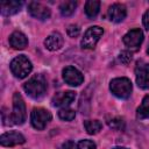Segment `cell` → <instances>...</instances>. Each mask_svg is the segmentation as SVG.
Segmentation results:
<instances>
[{
    "instance_id": "obj_23",
    "label": "cell",
    "mask_w": 149,
    "mask_h": 149,
    "mask_svg": "<svg viewBox=\"0 0 149 149\" xmlns=\"http://www.w3.org/2000/svg\"><path fill=\"white\" fill-rule=\"evenodd\" d=\"M76 149H97V146L91 140H81L77 143Z\"/></svg>"
},
{
    "instance_id": "obj_14",
    "label": "cell",
    "mask_w": 149,
    "mask_h": 149,
    "mask_svg": "<svg viewBox=\"0 0 149 149\" xmlns=\"http://www.w3.org/2000/svg\"><path fill=\"white\" fill-rule=\"evenodd\" d=\"M63 43H64V38H63L62 34L58 33V31L51 33V34L44 40V47H45L48 50H50V51L59 50V49L63 47Z\"/></svg>"
},
{
    "instance_id": "obj_25",
    "label": "cell",
    "mask_w": 149,
    "mask_h": 149,
    "mask_svg": "<svg viewBox=\"0 0 149 149\" xmlns=\"http://www.w3.org/2000/svg\"><path fill=\"white\" fill-rule=\"evenodd\" d=\"M66 33L70 37H77L80 33V28L77 26V24H70L66 29Z\"/></svg>"
},
{
    "instance_id": "obj_24",
    "label": "cell",
    "mask_w": 149,
    "mask_h": 149,
    "mask_svg": "<svg viewBox=\"0 0 149 149\" xmlns=\"http://www.w3.org/2000/svg\"><path fill=\"white\" fill-rule=\"evenodd\" d=\"M119 61H120L122 64H125V65L129 64V62L132 61V52H129V51H127V50L121 51V52L119 54Z\"/></svg>"
},
{
    "instance_id": "obj_21",
    "label": "cell",
    "mask_w": 149,
    "mask_h": 149,
    "mask_svg": "<svg viewBox=\"0 0 149 149\" xmlns=\"http://www.w3.org/2000/svg\"><path fill=\"white\" fill-rule=\"evenodd\" d=\"M107 125L114 130H123L126 126L125 120L120 116H112L111 119H107Z\"/></svg>"
},
{
    "instance_id": "obj_5",
    "label": "cell",
    "mask_w": 149,
    "mask_h": 149,
    "mask_svg": "<svg viewBox=\"0 0 149 149\" xmlns=\"http://www.w3.org/2000/svg\"><path fill=\"white\" fill-rule=\"evenodd\" d=\"M51 113L45 108H34L30 114V123L37 130H43L47 125L51 121Z\"/></svg>"
},
{
    "instance_id": "obj_7",
    "label": "cell",
    "mask_w": 149,
    "mask_h": 149,
    "mask_svg": "<svg viewBox=\"0 0 149 149\" xmlns=\"http://www.w3.org/2000/svg\"><path fill=\"white\" fill-rule=\"evenodd\" d=\"M135 78L136 84L140 88H149V63L144 61H139L135 66Z\"/></svg>"
},
{
    "instance_id": "obj_6",
    "label": "cell",
    "mask_w": 149,
    "mask_h": 149,
    "mask_svg": "<svg viewBox=\"0 0 149 149\" xmlns=\"http://www.w3.org/2000/svg\"><path fill=\"white\" fill-rule=\"evenodd\" d=\"M104 34V29L99 26H93V27H90L83 38H81V42H80V45L83 49H93L97 44V42L99 41V38L102 36Z\"/></svg>"
},
{
    "instance_id": "obj_10",
    "label": "cell",
    "mask_w": 149,
    "mask_h": 149,
    "mask_svg": "<svg viewBox=\"0 0 149 149\" xmlns=\"http://www.w3.org/2000/svg\"><path fill=\"white\" fill-rule=\"evenodd\" d=\"M28 13L30 14V16L44 21L48 20L51 15V10L49 7L44 6L41 2H36V1H31L28 3Z\"/></svg>"
},
{
    "instance_id": "obj_16",
    "label": "cell",
    "mask_w": 149,
    "mask_h": 149,
    "mask_svg": "<svg viewBox=\"0 0 149 149\" xmlns=\"http://www.w3.org/2000/svg\"><path fill=\"white\" fill-rule=\"evenodd\" d=\"M23 2L22 1H2L0 7H1V14L5 16L14 15L17 12H20Z\"/></svg>"
},
{
    "instance_id": "obj_12",
    "label": "cell",
    "mask_w": 149,
    "mask_h": 149,
    "mask_svg": "<svg viewBox=\"0 0 149 149\" xmlns=\"http://www.w3.org/2000/svg\"><path fill=\"white\" fill-rule=\"evenodd\" d=\"M107 15H108V19L112 22L119 23V22H121L126 19L127 8L122 3H113L112 6H109V8L107 10Z\"/></svg>"
},
{
    "instance_id": "obj_9",
    "label": "cell",
    "mask_w": 149,
    "mask_h": 149,
    "mask_svg": "<svg viewBox=\"0 0 149 149\" xmlns=\"http://www.w3.org/2000/svg\"><path fill=\"white\" fill-rule=\"evenodd\" d=\"M62 76L64 81L70 86H79L84 81L83 73L76 69L74 66H66L62 71Z\"/></svg>"
},
{
    "instance_id": "obj_18",
    "label": "cell",
    "mask_w": 149,
    "mask_h": 149,
    "mask_svg": "<svg viewBox=\"0 0 149 149\" xmlns=\"http://www.w3.org/2000/svg\"><path fill=\"white\" fill-rule=\"evenodd\" d=\"M136 118L140 120L149 119V95H146L142 100V104L136 109Z\"/></svg>"
},
{
    "instance_id": "obj_13",
    "label": "cell",
    "mask_w": 149,
    "mask_h": 149,
    "mask_svg": "<svg viewBox=\"0 0 149 149\" xmlns=\"http://www.w3.org/2000/svg\"><path fill=\"white\" fill-rule=\"evenodd\" d=\"M74 99H76V92L73 91L59 92V93H56V95L52 98V105L56 107L66 108L70 104L73 102Z\"/></svg>"
},
{
    "instance_id": "obj_15",
    "label": "cell",
    "mask_w": 149,
    "mask_h": 149,
    "mask_svg": "<svg viewBox=\"0 0 149 149\" xmlns=\"http://www.w3.org/2000/svg\"><path fill=\"white\" fill-rule=\"evenodd\" d=\"M9 44L12 48L14 49H17V50H21V49H24L27 45H28V38L27 36L22 33V31H13L9 36Z\"/></svg>"
},
{
    "instance_id": "obj_3",
    "label": "cell",
    "mask_w": 149,
    "mask_h": 149,
    "mask_svg": "<svg viewBox=\"0 0 149 149\" xmlns=\"http://www.w3.org/2000/svg\"><path fill=\"white\" fill-rule=\"evenodd\" d=\"M9 66H10L12 73L19 79L26 78L33 70L31 62L24 55H19L15 58H13Z\"/></svg>"
},
{
    "instance_id": "obj_11",
    "label": "cell",
    "mask_w": 149,
    "mask_h": 149,
    "mask_svg": "<svg viewBox=\"0 0 149 149\" xmlns=\"http://www.w3.org/2000/svg\"><path fill=\"white\" fill-rule=\"evenodd\" d=\"M26 142L24 136L19 133V132H7L3 133L0 136V143L3 147H14V146H19V144H23Z\"/></svg>"
},
{
    "instance_id": "obj_22",
    "label": "cell",
    "mask_w": 149,
    "mask_h": 149,
    "mask_svg": "<svg viewBox=\"0 0 149 149\" xmlns=\"http://www.w3.org/2000/svg\"><path fill=\"white\" fill-rule=\"evenodd\" d=\"M58 116H59V119H62L64 121H71V120L74 119L76 112L71 108H68V107L66 108H61L59 112H58Z\"/></svg>"
},
{
    "instance_id": "obj_20",
    "label": "cell",
    "mask_w": 149,
    "mask_h": 149,
    "mask_svg": "<svg viewBox=\"0 0 149 149\" xmlns=\"http://www.w3.org/2000/svg\"><path fill=\"white\" fill-rule=\"evenodd\" d=\"M76 7H77V2L76 1H72V0L63 1L59 5V12H61V14L63 16H71L74 13Z\"/></svg>"
},
{
    "instance_id": "obj_19",
    "label": "cell",
    "mask_w": 149,
    "mask_h": 149,
    "mask_svg": "<svg viewBox=\"0 0 149 149\" xmlns=\"http://www.w3.org/2000/svg\"><path fill=\"white\" fill-rule=\"evenodd\" d=\"M84 127H85V130L87 132V134L94 135L101 130L102 123L99 120H86V121H84Z\"/></svg>"
},
{
    "instance_id": "obj_2",
    "label": "cell",
    "mask_w": 149,
    "mask_h": 149,
    "mask_svg": "<svg viewBox=\"0 0 149 149\" xmlns=\"http://www.w3.org/2000/svg\"><path fill=\"white\" fill-rule=\"evenodd\" d=\"M109 90L116 98L127 99L132 94L133 85H132L130 79H128L126 77H119V78H114L111 80Z\"/></svg>"
},
{
    "instance_id": "obj_8",
    "label": "cell",
    "mask_w": 149,
    "mask_h": 149,
    "mask_svg": "<svg viewBox=\"0 0 149 149\" xmlns=\"http://www.w3.org/2000/svg\"><path fill=\"white\" fill-rule=\"evenodd\" d=\"M143 42V31L140 28H134L127 31L123 36V43L127 48L136 51Z\"/></svg>"
},
{
    "instance_id": "obj_1",
    "label": "cell",
    "mask_w": 149,
    "mask_h": 149,
    "mask_svg": "<svg viewBox=\"0 0 149 149\" xmlns=\"http://www.w3.org/2000/svg\"><path fill=\"white\" fill-rule=\"evenodd\" d=\"M23 90L30 98L40 99L47 92V80L42 74H35L23 84Z\"/></svg>"
},
{
    "instance_id": "obj_17",
    "label": "cell",
    "mask_w": 149,
    "mask_h": 149,
    "mask_svg": "<svg viewBox=\"0 0 149 149\" xmlns=\"http://www.w3.org/2000/svg\"><path fill=\"white\" fill-rule=\"evenodd\" d=\"M100 9V1L98 0H88L85 2V14L87 17L93 19L98 15Z\"/></svg>"
},
{
    "instance_id": "obj_27",
    "label": "cell",
    "mask_w": 149,
    "mask_h": 149,
    "mask_svg": "<svg viewBox=\"0 0 149 149\" xmlns=\"http://www.w3.org/2000/svg\"><path fill=\"white\" fill-rule=\"evenodd\" d=\"M142 22H143V26L147 30H149V9L143 14V17H142Z\"/></svg>"
},
{
    "instance_id": "obj_28",
    "label": "cell",
    "mask_w": 149,
    "mask_h": 149,
    "mask_svg": "<svg viewBox=\"0 0 149 149\" xmlns=\"http://www.w3.org/2000/svg\"><path fill=\"white\" fill-rule=\"evenodd\" d=\"M113 149H127V148H125V147H114Z\"/></svg>"
},
{
    "instance_id": "obj_29",
    "label": "cell",
    "mask_w": 149,
    "mask_h": 149,
    "mask_svg": "<svg viewBox=\"0 0 149 149\" xmlns=\"http://www.w3.org/2000/svg\"><path fill=\"white\" fill-rule=\"evenodd\" d=\"M147 52H148V55H149V48H148V50H147Z\"/></svg>"
},
{
    "instance_id": "obj_4",
    "label": "cell",
    "mask_w": 149,
    "mask_h": 149,
    "mask_svg": "<svg viewBox=\"0 0 149 149\" xmlns=\"http://www.w3.org/2000/svg\"><path fill=\"white\" fill-rule=\"evenodd\" d=\"M26 104L22 95L19 92L13 94V112L10 113L12 123L14 125H22L26 121Z\"/></svg>"
},
{
    "instance_id": "obj_26",
    "label": "cell",
    "mask_w": 149,
    "mask_h": 149,
    "mask_svg": "<svg viewBox=\"0 0 149 149\" xmlns=\"http://www.w3.org/2000/svg\"><path fill=\"white\" fill-rule=\"evenodd\" d=\"M59 149H74V143H73V141L68 140V141H65V142L62 143V146H61Z\"/></svg>"
}]
</instances>
